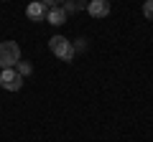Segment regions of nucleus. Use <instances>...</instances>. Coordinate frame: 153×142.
I'll return each mask as SVG.
<instances>
[{
  "mask_svg": "<svg viewBox=\"0 0 153 142\" xmlns=\"http://www.w3.org/2000/svg\"><path fill=\"white\" fill-rule=\"evenodd\" d=\"M0 86L8 89V91H18L23 86V76L16 69H3L0 71Z\"/></svg>",
  "mask_w": 153,
  "mask_h": 142,
  "instance_id": "nucleus-3",
  "label": "nucleus"
},
{
  "mask_svg": "<svg viewBox=\"0 0 153 142\" xmlns=\"http://www.w3.org/2000/svg\"><path fill=\"white\" fill-rule=\"evenodd\" d=\"M21 61V46L16 41H3L0 43V69H13Z\"/></svg>",
  "mask_w": 153,
  "mask_h": 142,
  "instance_id": "nucleus-1",
  "label": "nucleus"
},
{
  "mask_svg": "<svg viewBox=\"0 0 153 142\" xmlns=\"http://www.w3.org/2000/svg\"><path fill=\"white\" fill-rule=\"evenodd\" d=\"M44 5H49V8H59V3H64V0H41Z\"/></svg>",
  "mask_w": 153,
  "mask_h": 142,
  "instance_id": "nucleus-10",
  "label": "nucleus"
},
{
  "mask_svg": "<svg viewBox=\"0 0 153 142\" xmlns=\"http://www.w3.org/2000/svg\"><path fill=\"white\" fill-rule=\"evenodd\" d=\"M143 15H146L148 20H153V0H146V3H143Z\"/></svg>",
  "mask_w": 153,
  "mask_h": 142,
  "instance_id": "nucleus-8",
  "label": "nucleus"
},
{
  "mask_svg": "<svg viewBox=\"0 0 153 142\" xmlns=\"http://www.w3.org/2000/svg\"><path fill=\"white\" fill-rule=\"evenodd\" d=\"M49 48H51V53H54L56 59L66 61V64L74 59V46H71V41H66L64 36H54V38L49 41Z\"/></svg>",
  "mask_w": 153,
  "mask_h": 142,
  "instance_id": "nucleus-2",
  "label": "nucleus"
},
{
  "mask_svg": "<svg viewBox=\"0 0 153 142\" xmlns=\"http://www.w3.org/2000/svg\"><path fill=\"white\" fill-rule=\"evenodd\" d=\"M46 20H49L51 26H61V23H66V8H51L49 15H46Z\"/></svg>",
  "mask_w": 153,
  "mask_h": 142,
  "instance_id": "nucleus-6",
  "label": "nucleus"
},
{
  "mask_svg": "<svg viewBox=\"0 0 153 142\" xmlns=\"http://www.w3.org/2000/svg\"><path fill=\"white\" fill-rule=\"evenodd\" d=\"M87 13L92 18H107L110 15V3H107V0H89Z\"/></svg>",
  "mask_w": 153,
  "mask_h": 142,
  "instance_id": "nucleus-4",
  "label": "nucleus"
},
{
  "mask_svg": "<svg viewBox=\"0 0 153 142\" xmlns=\"http://www.w3.org/2000/svg\"><path fill=\"white\" fill-rule=\"evenodd\" d=\"M26 15L31 18V20H44L46 18V5L41 0H36V3H31V5L26 8Z\"/></svg>",
  "mask_w": 153,
  "mask_h": 142,
  "instance_id": "nucleus-5",
  "label": "nucleus"
},
{
  "mask_svg": "<svg viewBox=\"0 0 153 142\" xmlns=\"http://www.w3.org/2000/svg\"><path fill=\"white\" fill-rule=\"evenodd\" d=\"M71 46H74V53H76V51H84V48H87V41H84V38H79L76 43H71Z\"/></svg>",
  "mask_w": 153,
  "mask_h": 142,
  "instance_id": "nucleus-9",
  "label": "nucleus"
},
{
  "mask_svg": "<svg viewBox=\"0 0 153 142\" xmlns=\"http://www.w3.org/2000/svg\"><path fill=\"white\" fill-rule=\"evenodd\" d=\"M143 3H146V0H143Z\"/></svg>",
  "mask_w": 153,
  "mask_h": 142,
  "instance_id": "nucleus-11",
  "label": "nucleus"
},
{
  "mask_svg": "<svg viewBox=\"0 0 153 142\" xmlns=\"http://www.w3.org/2000/svg\"><path fill=\"white\" fill-rule=\"evenodd\" d=\"M16 66H18L16 71L21 74V76H28V74H33V66H31V61H18Z\"/></svg>",
  "mask_w": 153,
  "mask_h": 142,
  "instance_id": "nucleus-7",
  "label": "nucleus"
}]
</instances>
